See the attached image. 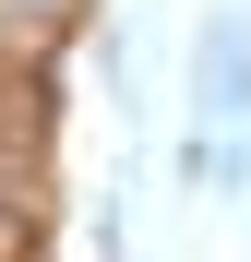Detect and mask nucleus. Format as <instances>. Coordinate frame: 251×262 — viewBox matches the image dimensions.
Wrapping results in <instances>:
<instances>
[{
    "label": "nucleus",
    "instance_id": "1",
    "mask_svg": "<svg viewBox=\"0 0 251 262\" xmlns=\"http://www.w3.org/2000/svg\"><path fill=\"white\" fill-rule=\"evenodd\" d=\"M191 83H203V119H239V107H251V48H239V24H203Z\"/></svg>",
    "mask_w": 251,
    "mask_h": 262
}]
</instances>
